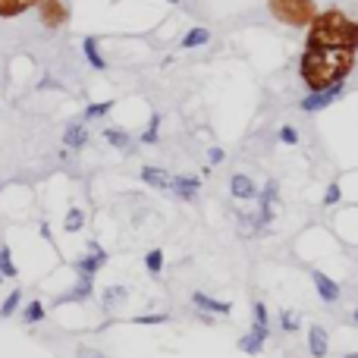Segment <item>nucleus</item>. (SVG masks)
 <instances>
[{
  "label": "nucleus",
  "instance_id": "nucleus-1",
  "mask_svg": "<svg viewBox=\"0 0 358 358\" xmlns=\"http://www.w3.org/2000/svg\"><path fill=\"white\" fill-rule=\"evenodd\" d=\"M352 67H355V51L305 41V53L298 60V75L308 91H324L336 82H346Z\"/></svg>",
  "mask_w": 358,
  "mask_h": 358
},
{
  "label": "nucleus",
  "instance_id": "nucleus-2",
  "mask_svg": "<svg viewBox=\"0 0 358 358\" xmlns=\"http://www.w3.org/2000/svg\"><path fill=\"white\" fill-rule=\"evenodd\" d=\"M308 41L358 53V19H349L343 10H324L308 25Z\"/></svg>",
  "mask_w": 358,
  "mask_h": 358
},
{
  "label": "nucleus",
  "instance_id": "nucleus-3",
  "mask_svg": "<svg viewBox=\"0 0 358 358\" xmlns=\"http://www.w3.org/2000/svg\"><path fill=\"white\" fill-rule=\"evenodd\" d=\"M267 10L276 23L289 25V29H308L311 19L318 16L314 0H267Z\"/></svg>",
  "mask_w": 358,
  "mask_h": 358
},
{
  "label": "nucleus",
  "instance_id": "nucleus-4",
  "mask_svg": "<svg viewBox=\"0 0 358 358\" xmlns=\"http://www.w3.org/2000/svg\"><path fill=\"white\" fill-rule=\"evenodd\" d=\"M343 95H346V82H336V85H330V88H324V91H308L298 107H302L305 113H318V110H324V107L336 104Z\"/></svg>",
  "mask_w": 358,
  "mask_h": 358
},
{
  "label": "nucleus",
  "instance_id": "nucleus-5",
  "mask_svg": "<svg viewBox=\"0 0 358 358\" xmlns=\"http://www.w3.org/2000/svg\"><path fill=\"white\" fill-rule=\"evenodd\" d=\"M38 13L47 29H60L69 23V3L67 0H38Z\"/></svg>",
  "mask_w": 358,
  "mask_h": 358
},
{
  "label": "nucleus",
  "instance_id": "nucleus-6",
  "mask_svg": "<svg viewBox=\"0 0 358 358\" xmlns=\"http://www.w3.org/2000/svg\"><path fill=\"white\" fill-rule=\"evenodd\" d=\"M167 189L176 195L179 202H195L198 192H202V179H198V176H186V173H182V176H170V186H167Z\"/></svg>",
  "mask_w": 358,
  "mask_h": 358
},
{
  "label": "nucleus",
  "instance_id": "nucleus-7",
  "mask_svg": "<svg viewBox=\"0 0 358 358\" xmlns=\"http://www.w3.org/2000/svg\"><path fill=\"white\" fill-rule=\"evenodd\" d=\"M88 258H82V261H75V274L79 276H95L97 270L104 267L107 264V252L101 246H97V242H88Z\"/></svg>",
  "mask_w": 358,
  "mask_h": 358
},
{
  "label": "nucleus",
  "instance_id": "nucleus-8",
  "mask_svg": "<svg viewBox=\"0 0 358 358\" xmlns=\"http://www.w3.org/2000/svg\"><path fill=\"white\" fill-rule=\"evenodd\" d=\"M63 145L73 151H82L88 145V123L85 119H73L67 129H63Z\"/></svg>",
  "mask_w": 358,
  "mask_h": 358
},
{
  "label": "nucleus",
  "instance_id": "nucleus-9",
  "mask_svg": "<svg viewBox=\"0 0 358 358\" xmlns=\"http://www.w3.org/2000/svg\"><path fill=\"white\" fill-rule=\"evenodd\" d=\"M192 305L198 308L202 314H217V318H226V314H232V302H220V298H211V296H204V292H195Z\"/></svg>",
  "mask_w": 358,
  "mask_h": 358
},
{
  "label": "nucleus",
  "instance_id": "nucleus-10",
  "mask_svg": "<svg viewBox=\"0 0 358 358\" xmlns=\"http://www.w3.org/2000/svg\"><path fill=\"white\" fill-rule=\"evenodd\" d=\"M91 292H95V276H79L73 289L63 292V296H57L53 305H63V302H88Z\"/></svg>",
  "mask_w": 358,
  "mask_h": 358
},
{
  "label": "nucleus",
  "instance_id": "nucleus-11",
  "mask_svg": "<svg viewBox=\"0 0 358 358\" xmlns=\"http://www.w3.org/2000/svg\"><path fill=\"white\" fill-rule=\"evenodd\" d=\"M230 195L239 198V202H252L254 195H258V186H254V179L246 176V173H232L230 176Z\"/></svg>",
  "mask_w": 358,
  "mask_h": 358
},
{
  "label": "nucleus",
  "instance_id": "nucleus-12",
  "mask_svg": "<svg viewBox=\"0 0 358 358\" xmlns=\"http://www.w3.org/2000/svg\"><path fill=\"white\" fill-rule=\"evenodd\" d=\"M311 280H314V289H318V296H321L327 305L339 302V283H333V280H330L327 274H321V270H314Z\"/></svg>",
  "mask_w": 358,
  "mask_h": 358
},
{
  "label": "nucleus",
  "instance_id": "nucleus-13",
  "mask_svg": "<svg viewBox=\"0 0 358 358\" xmlns=\"http://www.w3.org/2000/svg\"><path fill=\"white\" fill-rule=\"evenodd\" d=\"M327 349H330L327 330H324L321 324H314V327L308 330V352H311L314 358H327Z\"/></svg>",
  "mask_w": 358,
  "mask_h": 358
},
{
  "label": "nucleus",
  "instance_id": "nucleus-14",
  "mask_svg": "<svg viewBox=\"0 0 358 358\" xmlns=\"http://www.w3.org/2000/svg\"><path fill=\"white\" fill-rule=\"evenodd\" d=\"M32 7H38V0H0V19L23 16V13H29Z\"/></svg>",
  "mask_w": 358,
  "mask_h": 358
},
{
  "label": "nucleus",
  "instance_id": "nucleus-15",
  "mask_svg": "<svg viewBox=\"0 0 358 358\" xmlns=\"http://www.w3.org/2000/svg\"><path fill=\"white\" fill-rule=\"evenodd\" d=\"M142 182L151 189H167L170 186V173L160 167H142Z\"/></svg>",
  "mask_w": 358,
  "mask_h": 358
},
{
  "label": "nucleus",
  "instance_id": "nucleus-16",
  "mask_svg": "<svg viewBox=\"0 0 358 358\" xmlns=\"http://www.w3.org/2000/svg\"><path fill=\"white\" fill-rule=\"evenodd\" d=\"M82 51H85V60L91 63V69H97V73H104L107 69V60L101 57V51H97V38H85L82 41Z\"/></svg>",
  "mask_w": 358,
  "mask_h": 358
},
{
  "label": "nucleus",
  "instance_id": "nucleus-17",
  "mask_svg": "<svg viewBox=\"0 0 358 358\" xmlns=\"http://www.w3.org/2000/svg\"><path fill=\"white\" fill-rule=\"evenodd\" d=\"M126 296H129L126 286H107V289L101 292V305H104V311H113L119 302H126Z\"/></svg>",
  "mask_w": 358,
  "mask_h": 358
},
{
  "label": "nucleus",
  "instance_id": "nucleus-18",
  "mask_svg": "<svg viewBox=\"0 0 358 358\" xmlns=\"http://www.w3.org/2000/svg\"><path fill=\"white\" fill-rule=\"evenodd\" d=\"M104 142H110L113 148H119V151H129L135 145V139L126 132V129H113L110 126V129H104Z\"/></svg>",
  "mask_w": 358,
  "mask_h": 358
},
{
  "label": "nucleus",
  "instance_id": "nucleus-19",
  "mask_svg": "<svg viewBox=\"0 0 358 358\" xmlns=\"http://www.w3.org/2000/svg\"><path fill=\"white\" fill-rule=\"evenodd\" d=\"M208 41H211V32L198 25V29H189L186 35H182V41H179V45H182V47L189 51V47H204Z\"/></svg>",
  "mask_w": 358,
  "mask_h": 358
},
{
  "label": "nucleus",
  "instance_id": "nucleus-20",
  "mask_svg": "<svg viewBox=\"0 0 358 358\" xmlns=\"http://www.w3.org/2000/svg\"><path fill=\"white\" fill-rule=\"evenodd\" d=\"M45 314H47L45 302H29V305L23 308V321L25 324H41L45 321Z\"/></svg>",
  "mask_w": 358,
  "mask_h": 358
},
{
  "label": "nucleus",
  "instance_id": "nucleus-21",
  "mask_svg": "<svg viewBox=\"0 0 358 358\" xmlns=\"http://www.w3.org/2000/svg\"><path fill=\"white\" fill-rule=\"evenodd\" d=\"M16 274H19V270H16L13 258H10V246L3 242V246H0V276H3V280H13Z\"/></svg>",
  "mask_w": 358,
  "mask_h": 358
},
{
  "label": "nucleus",
  "instance_id": "nucleus-22",
  "mask_svg": "<svg viewBox=\"0 0 358 358\" xmlns=\"http://www.w3.org/2000/svg\"><path fill=\"white\" fill-rule=\"evenodd\" d=\"M82 226H85V211L82 208H69L67 220H63V230H67V232H79Z\"/></svg>",
  "mask_w": 358,
  "mask_h": 358
},
{
  "label": "nucleus",
  "instance_id": "nucleus-23",
  "mask_svg": "<svg viewBox=\"0 0 358 358\" xmlns=\"http://www.w3.org/2000/svg\"><path fill=\"white\" fill-rule=\"evenodd\" d=\"M19 305H23V292L13 289L7 298H3V305H0V318H13V314L19 311Z\"/></svg>",
  "mask_w": 358,
  "mask_h": 358
},
{
  "label": "nucleus",
  "instance_id": "nucleus-24",
  "mask_svg": "<svg viewBox=\"0 0 358 358\" xmlns=\"http://www.w3.org/2000/svg\"><path fill=\"white\" fill-rule=\"evenodd\" d=\"M145 267H148L151 276H160V270H164V252H160V248H151V252L145 254Z\"/></svg>",
  "mask_w": 358,
  "mask_h": 358
},
{
  "label": "nucleus",
  "instance_id": "nucleus-25",
  "mask_svg": "<svg viewBox=\"0 0 358 358\" xmlns=\"http://www.w3.org/2000/svg\"><path fill=\"white\" fill-rule=\"evenodd\" d=\"M157 139H160V113H151L148 132H145L139 142H142V145H157Z\"/></svg>",
  "mask_w": 358,
  "mask_h": 358
},
{
  "label": "nucleus",
  "instance_id": "nucleus-26",
  "mask_svg": "<svg viewBox=\"0 0 358 358\" xmlns=\"http://www.w3.org/2000/svg\"><path fill=\"white\" fill-rule=\"evenodd\" d=\"M252 324L254 327L270 330V318H267V305H264V302H254L252 305Z\"/></svg>",
  "mask_w": 358,
  "mask_h": 358
},
{
  "label": "nucleus",
  "instance_id": "nucleus-27",
  "mask_svg": "<svg viewBox=\"0 0 358 358\" xmlns=\"http://www.w3.org/2000/svg\"><path fill=\"white\" fill-rule=\"evenodd\" d=\"M239 349L248 352V355H261V352H264V343H258L252 333H246V336H239Z\"/></svg>",
  "mask_w": 358,
  "mask_h": 358
},
{
  "label": "nucleus",
  "instance_id": "nucleus-28",
  "mask_svg": "<svg viewBox=\"0 0 358 358\" xmlns=\"http://www.w3.org/2000/svg\"><path fill=\"white\" fill-rule=\"evenodd\" d=\"M110 107H113V101H101V104H91V107H85L82 119H85V123H88V119L104 117V113H110Z\"/></svg>",
  "mask_w": 358,
  "mask_h": 358
},
{
  "label": "nucleus",
  "instance_id": "nucleus-29",
  "mask_svg": "<svg viewBox=\"0 0 358 358\" xmlns=\"http://www.w3.org/2000/svg\"><path fill=\"white\" fill-rule=\"evenodd\" d=\"M339 198H343V189H339V182H330L327 192H324V208H333V204H339Z\"/></svg>",
  "mask_w": 358,
  "mask_h": 358
},
{
  "label": "nucleus",
  "instance_id": "nucleus-30",
  "mask_svg": "<svg viewBox=\"0 0 358 358\" xmlns=\"http://www.w3.org/2000/svg\"><path fill=\"white\" fill-rule=\"evenodd\" d=\"M280 330H283V333H296V330H298V314L280 311Z\"/></svg>",
  "mask_w": 358,
  "mask_h": 358
},
{
  "label": "nucleus",
  "instance_id": "nucleus-31",
  "mask_svg": "<svg viewBox=\"0 0 358 358\" xmlns=\"http://www.w3.org/2000/svg\"><path fill=\"white\" fill-rule=\"evenodd\" d=\"M170 318L167 314H142V318H135V324H167Z\"/></svg>",
  "mask_w": 358,
  "mask_h": 358
},
{
  "label": "nucleus",
  "instance_id": "nucleus-32",
  "mask_svg": "<svg viewBox=\"0 0 358 358\" xmlns=\"http://www.w3.org/2000/svg\"><path fill=\"white\" fill-rule=\"evenodd\" d=\"M280 142H283V145H296L298 142V132L292 126H283V129H280Z\"/></svg>",
  "mask_w": 358,
  "mask_h": 358
},
{
  "label": "nucleus",
  "instance_id": "nucleus-33",
  "mask_svg": "<svg viewBox=\"0 0 358 358\" xmlns=\"http://www.w3.org/2000/svg\"><path fill=\"white\" fill-rule=\"evenodd\" d=\"M224 157H226V154H224V148H211V151H208V164H211V167L224 164Z\"/></svg>",
  "mask_w": 358,
  "mask_h": 358
},
{
  "label": "nucleus",
  "instance_id": "nucleus-34",
  "mask_svg": "<svg viewBox=\"0 0 358 358\" xmlns=\"http://www.w3.org/2000/svg\"><path fill=\"white\" fill-rule=\"evenodd\" d=\"M75 358H107V355H104V352H97V349H88V346H82Z\"/></svg>",
  "mask_w": 358,
  "mask_h": 358
},
{
  "label": "nucleus",
  "instance_id": "nucleus-35",
  "mask_svg": "<svg viewBox=\"0 0 358 358\" xmlns=\"http://www.w3.org/2000/svg\"><path fill=\"white\" fill-rule=\"evenodd\" d=\"M352 321H355V324H358V308H355V311H352Z\"/></svg>",
  "mask_w": 358,
  "mask_h": 358
},
{
  "label": "nucleus",
  "instance_id": "nucleus-36",
  "mask_svg": "<svg viewBox=\"0 0 358 358\" xmlns=\"http://www.w3.org/2000/svg\"><path fill=\"white\" fill-rule=\"evenodd\" d=\"M346 358H358V352H349V355H346Z\"/></svg>",
  "mask_w": 358,
  "mask_h": 358
},
{
  "label": "nucleus",
  "instance_id": "nucleus-37",
  "mask_svg": "<svg viewBox=\"0 0 358 358\" xmlns=\"http://www.w3.org/2000/svg\"><path fill=\"white\" fill-rule=\"evenodd\" d=\"M0 283H3V276H0Z\"/></svg>",
  "mask_w": 358,
  "mask_h": 358
}]
</instances>
